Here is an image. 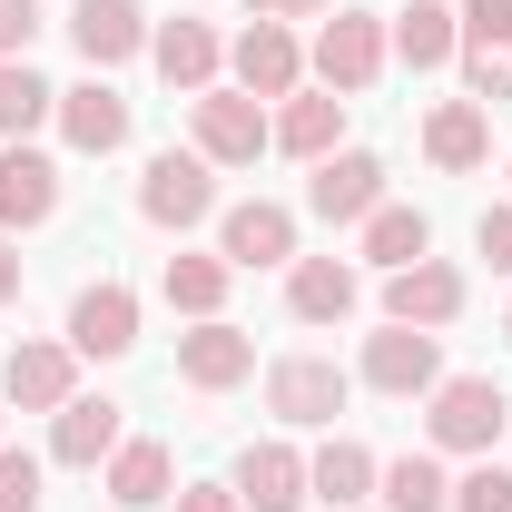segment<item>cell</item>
Here are the masks:
<instances>
[{
  "label": "cell",
  "mask_w": 512,
  "mask_h": 512,
  "mask_svg": "<svg viewBox=\"0 0 512 512\" xmlns=\"http://www.w3.org/2000/svg\"><path fill=\"white\" fill-rule=\"evenodd\" d=\"M503 424H512V394L493 375H444V384H434V414H424L434 453H493Z\"/></svg>",
  "instance_id": "6da1fadb"
},
{
  "label": "cell",
  "mask_w": 512,
  "mask_h": 512,
  "mask_svg": "<svg viewBox=\"0 0 512 512\" xmlns=\"http://www.w3.org/2000/svg\"><path fill=\"white\" fill-rule=\"evenodd\" d=\"M168 444H119L109 453V503H128V512H148V503H168Z\"/></svg>",
  "instance_id": "484cf974"
},
{
  "label": "cell",
  "mask_w": 512,
  "mask_h": 512,
  "mask_svg": "<svg viewBox=\"0 0 512 512\" xmlns=\"http://www.w3.org/2000/svg\"><path fill=\"white\" fill-rule=\"evenodd\" d=\"M207 207H217L207 158H197V148H158V158H148V178H138V217H148V227H197Z\"/></svg>",
  "instance_id": "3957f363"
},
{
  "label": "cell",
  "mask_w": 512,
  "mask_h": 512,
  "mask_svg": "<svg viewBox=\"0 0 512 512\" xmlns=\"http://www.w3.org/2000/svg\"><path fill=\"white\" fill-rule=\"evenodd\" d=\"M40 119H60V89L30 60H0V138H30Z\"/></svg>",
  "instance_id": "4316f807"
},
{
  "label": "cell",
  "mask_w": 512,
  "mask_h": 512,
  "mask_svg": "<svg viewBox=\"0 0 512 512\" xmlns=\"http://www.w3.org/2000/svg\"><path fill=\"white\" fill-rule=\"evenodd\" d=\"M227 60H237V89L247 99H296V79H306V50H296L286 20H247Z\"/></svg>",
  "instance_id": "52a82bcc"
},
{
  "label": "cell",
  "mask_w": 512,
  "mask_h": 512,
  "mask_svg": "<svg viewBox=\"0 0 512 512\" xmlns=\"http://www.w3.org/2000/svg\"><path fill=\"white\" fill-rule=\"evenodd\" d=\"M306 207H316L325 227H365V217L384 207V158H365V148L316 158V188H306Z\"/></svg>",
  "instance_id": "ba28073f"
},
{
  "label": "cell",
  "mask_w": 512,
  "mask_h": 512,
  "mask_svg": "<svg viewBox=\"0 0 512 512\" xmlns=\"http://www.w3.org/2000/svg\"><path fill=\"white\" fill-rule=\"evenodd\" d=\"M188 119H197V158L207 168H256V148H276V119L256 109L247 89H197Z\"/></svg>",
  "instance_id": "7a4b0ae2"
},
{
  "label": "cell",
  "mask_w": 512,
  "mask_h": 512,
  "mask_svg": "<svg viewBox=\"0 0 512 512\" xmlns=\"http://www.w3.org/2000/svg\"><path fill=\"white\" fill-rule=\"evenodd\" d=\"M365 256H375L384 276L414 266V256H434V217H424V207H375V217H365Z\"/></svg>",
  "instance_id": "d4e9b609"
},
{
  "label": "cell",
  "mask_w": 512,
  "mask_h": 512,
  "mask_svg": "<svg viewBox=\"0 0 512 512\" xmlns=\"http://www.w3.org/2000/svg\"><path fill=\"white\" fill-rule=\"evenodd\" d=\"M286 306H296L306 325H345V316H355V266H345V256H296Z\"/></svg>",
  "instance_id": "44dd1931"
},
{
  "label": "cell",
  "mask_w": 512,
  "mask_h": 512,
  "mask_svg": "<svg viewBox=\"0 0 512 512\" xmlns=\"http://www.w3.org/2000/svg\"><path fill=\"white\" fill-rule=\"evenodd\" d=\"M148 60H158V79H168V89H217V60H227V50H217V30H207V20H158V30H148Z\"/></svg>",
  "instance_id": "9a60e30c"
},
{
  "label": "cell",
  "mask_w": 512,
  "mask_h": 512,
  "mask_svg": "<svg viewBox=\"0 0 512 512\" xmlns=\"http://www.w3.org/2000/svg\"><path fill=\"white\" fill-rule=\"evenodd\" d=\"M227 276H237V266H227V256H168V276H158V296H168V306H178V316H217V306H227Z\"/></svg>",
  "instance_id": "cb8c5ba5"
},
{
  "label": "cell",
  "mask_w": 512,
  "mask_h": 512,
  "mask_svg": "<svg viewBox=\"0 0 512 512\" xmlns=\"http://www.w3.org/2000/svg\"><path fill=\"white\" fill-rule=\"evenodd\" d=\"M138 345V296H128L119 276H99V286H79V306H69V355H128Z\"/></svg>",
  "instance_id": "9c48e42d"
},
{
  "label": "cell",
  "mask_w": 512,
  "mask_h": 512,
  "mask_svg": "<svg viewBox=\"0 0 512 512\" xmlns=\"http://www.w3.org/2000/svg\"><path fill=\"white\" fill-rule=\"evenodd\" d=\"M69 40H79L89 69H119V60L148 50V10H138V0H79V10H69Z\"/></svg>",
  "instance_id": "7c38bea8"
},
{
  "label": "cell",
  "mask_w": 512,
  "mask_h": 512,
  "mask_svg": "<svg viewBox=\"0 0 512 512\" xmlns=\"http://www.w3.org/2000/svg\"><path fill=\"white\" fill-rule=\"evenodd\" d=\"M463 79L473 99H512V40H463Z\"/></svg>",
  "instance_id": "f546056e"
},
{
  "label": "cell",
  "mask_w": 512,
  "mask_h": 512,
  "mask_svg": "<svg viewBox=\"0 0 512 512\" xmlns=\"http://www.w3.org/2000/svg\"><path fill=\"white\" fill-rule=\"evenodd\" d=\"M50 207H60V168L10 138V148H0V227H40Z\"/></svg>",
  "instance_id": "d6986e66"
},
{
  "label": "cell",
  "mask_w": 512,
  "mask_h": 512,
  "mask_svg": "<svg viewBox=\"0 0 512 512\" xmlns=\"http://www.w3.org/2000/svg\"><path fill=\"white\" fill-rule=\"evenodd\" d=\"M503 335H512V316H503Z\"/></svg>",
  "instance_id": "ab89813d"
},
{
  "label": "cell",
  "mask_w": 512,
  "mask_h": 512,
  "mask_svg": "<svg viewBox=\"0 0 512 512\" xmlns=\"http://www.w3.org/2000/svg\"><path fill=\"white\" fill-rule=\"evenodd\" d=\"M453 512H512V473H503V463L463 473V483H453Z\"/></svg>",
  "instance_id": "4dcf8cb0"
},
{
  "label": "cell",
  "mask_w": 512,
  "mask_h": 512,
  "mask_svg": "<svg viewBox=\"0 0 512 512\" xmlns=\"http://www.w3.org/2000/svg\"><path fill=\"white\" fill-rule=\"evenodd\" d=\"M375 483H384V512H453V483H444V463H434V453L384 463Z\"/></svg>",
  "instance_id": "f1b7e54d"
},
{
  "label": "cell",
  "mask_w": 512,
  "mask_h": 512,
  "mask_svg": "<svg viewBox=\"0 0 512 512\" xmlns=\"http://www.w3.org/2000/svg\"><path fill=\"white\" fill-rule=\"evenodd\" d=\"M60 138L79 148V158H109V148H128V99L89 69L79 89H60Z\"/></svg>",
  "instance_id": "8fae6325"
},
{
  "label": "cell",
  "mask_w": 512,
  "mask_h": 512,
  "mask_svg": "<svg viewBox=\"0 0 512 512\" xmlns=\"http://www.w3.org/2000/svg\"><path fill=\"white\" fill-rule=\"evenodd\" d=\"M375 473H384L375 453H365V444H345V434H335V444H325L316 463H306V493H316L325 512H345V503H365V493H375Z\"/></svg>",
  "instance_id": "603a6c76"
},
{
  "label": "cell",
  "mask_w": 512,
  "mask_h": 512,
  "mask_svg": "<svg viewBox=\"0 0 512 512\" xmlns=\"http://www.w3.org/2000/svg\"><path fill=\"white\" fill-rule=\"evenodd\" d=\"M463 316V266H444V256H414V266H394L384 276V325H453Z\"/></svg>",
  "instance_id": "5b68a950"
},
{
  "label": "cell",
  "mask_w": 512,
  "mask_h": 512,
  "mask_svg": "<svg viewBox=\"0 0 512 512\" xmlns=\"http://www.w3.org/2000/svg\"><path fill=\"white\" fill-rule=\"evenodd\" d=\"M10 296H20V256L0 247V306H10Z\"/></svg>",
  "instance_id": "74e56055"
},
{
  "label": "cell",
  "mask_w": 512,
  "mask_h": 512,
  "mask_svg": "<svg viewBox=\"0 0 512 512\" xmlns=\"http://www.w3.org/2000/svg\"><path fill=\"white\" fill-rule=\"evenodd\" d=\"M394 50H404L414 69H444L453 50H463V20H453L444 0H414V10L394 20Z\"/></svg>",
  "instance_id": "83f0119b"
},
{
  "label": "cell",
  "mask_w": 512,
  "mask_h": 512,
  "mask_svg": "<svg viewBox=\"0 0 512 512\" xmlns=\"http://www.w3.org/2000/svg\"><path fill=\"white\" fill-rule=\"evenodd\" d=\"M0 512H40V463L0 444Z\"/></svg>",
  "instance_id": "1f68e13d"
},
{
  "label": "cell",
  "mask_w": 512,
  "mask_h": 512,
  "mask_svg": "<svg viewBox=\"0 0 512 512\" xmlns=\"http://www.w3.org/2000/svg\"><path fill=\"white\" fill-rule=\"evenodd\" d=\"M365 384H375V394H434V384H444L434 335H424V325H384V335H365Z\"/></svg>",
  "instance_id": "30bf717a"
},
{
  "label": "cell",
  "mask_w": 512,
  "mask_h": 512,
  "mask_svg": "<svg viewBox=\"0 0 512 512\" xmlns=\"http://www.w3.org/2000/svg\"><path fill=\"white\" fill-rule=\"evenodd\" d=\"M178 512H247V503H237V483H188Z\"/></svg>",
  "instance_id": "d590c367"
},
{
  "label": "cell",
  "mask_w": 512,
  "mask_h": 512,
  "mask_svg": "<svg viewBox=\"0 0 512 512\" xmlns=\"http://www.w3.org/2000/svg\"><path fill=\"white\" fill-rule=\"evenodd\" d=\"M30 30H40V0H0V60H20Z\"/></svg>",
  "instance_id": "836d02e7"
},
{
  "label": "cell",
  "mask_w": 512,
  "mask_h": 512,
  "mask_svg": "<svg viewBox=\"0 0 512 512\" xmlns=\"http://www.w3.org/2000/svg\"><path fill=\"white\" fill-rule=\"evenodd\" d=\"M178 375H188L197 394H227V384H247V375H256V345H247L227 316H207L197 335H178Z\"/></svg>",
  "instance_id": "5bb4252c"
},
{
  "label": "cell",
  "mask_w": 512,
  "mask_h": 512,
  "mask_svg": "<svg viewBox=\"0 0 512 512\" xmlns=\"http://www.w3.org/2000/svg\"><path fill=\"white\" fill-rule=\"evenodd\" d=\"M473 247H483V256H493V266L512 276V207H483V227H473Z\"/></svg>",
  "instance_id": "e575fe53"
},
{
  "label": "cell",
  "mask_w": 512,
  "mask_h": 512,
  "mask_svg": "<svg viewBox=\"0 0 512 512\" xmlns=\"http://www.w3.org/2000/svg\"><path fill=\"white\" fill-rule=\"evenodd\" d=\"M345 512H365V503H345Z\"/></svg>",
  "instance_id": "f35d334b"
},
{
  "label": "cell",
  "mask_w": 512,
  "mask_h": 512,
  "mask_svg": "<svg viewBox=\"0 0 512 512\" xmlns=\"http://www.w3.org/2000/svg\"><path fill=\"white\" fill-rule=\"evenodd\" d=\"M306 10H325V0H256V20H306Z\"/></svg>",
  "instance_id": "8d00e7d4"
},
{
  "label": "cell",
  "mask_w": 512,
  "mask_h": 512,
  "mask_svg": "<svg viewBox=\"0 0 512 512\" xmlns=\"http://www.w3.org/2000/svg\"><path fill=\"white\" fill-rule=\"evenodd\" d=\"M217 256H227V266H286V256H296V217L266 207V197H247V207H227Z\"/></svg>",
  "instance_id": "2e32d148"
},
{
  "label": "cell",
  "mask_w": 512,
  "mask_h": 512,
  "mask_svg": "<svg viewBox=\"0 0 512 512\" xmlns=\"http://www.w3.org/2000/svg\"><path fill=\"white\" fill-rule=\"evenodd\" d=\"M375 69H384V20L375 10H335L316 30V79L335 99H355V89H375Z\"/></svg>",
  "instance_id": "277c9868"
},
{
  "label": "cell",
  "mask_w": 512,
  "mask_h": 512,
  "mask_svg": "<svg viewBox=\"0 0 512 512\" xmlns=\"http://www.w3.org/2000/svg\"><path fill=\"white\" fill-rule=\"evenodd\" d=\"M335 138H345V99H335V89H316V99L296 89V99L276 109V148H286V158H335Z\"/></svg>",
  "instance_id": "7402d4cb"
},
{
  "label": "cell",
  "mask_w": 512,
  "mask_h": 512,
  "mask_svg": "<svg viewBox=\"0 0 512 512\" xmlns=\"http://www.w3.org/2000/svg\"><path fill=\"white\" fill-rule=\"evenodd\" d=\"M266 414H276V424H335V414H345V365H325V355L266 365Z\"/></svg>",
  "instance_id": "8992f818"
},
{
  "label": "cell",
  "mask_w": 512,
  "mask_h": 512,
  "mask_svg": "<svg viewBox=\"0 0 512 512\" xmlns=\"http://www.w3.org/2000/svg\"><path fill=\"white\" fill-rule=\"evenodd\" d=\"M0 384H10L20 414H60L69 394H79V355H69V345H10Z\"/></svg>",
  "instance_id": "4fadbf2b"
},
{
  "label": "cell",
  "mask_w": 512,
  "mask_h": 512,
  "mask_svg": "<svg viewBox=\"0 0 512 512\" xmlns=\"http://www.w3.org/2000/svg\"><path fill=\"white\" fill-rule=\"evenodd\" d=\"M237 503L247 512H296L306 503V453L296 444H247L237 453Z\"/></svg>",
  "instance_id": "e0dca14e"
},
{
  "label": "cell",
  "mask_w": 512,
  "mask_h": 512,
  "mask_svg": "<svg viewBox=\"0 0 512 512\" xmlns=\"http://www.w3.org/2000/svg\"><path fill=\"white\" fill-rule=\"evenodd\" d=\"M50 453L79 463V473H99V463L119 453V404H109V394H69L60 424H50Z\"/></svg>",
  "instance_id": "ac0fdd59"
},
{
  "label": "cell",
  "mask_w": 512,
  "mask_h": 512,
  "mask_svg": "<svg viewBox=\"0 0 512 512\" xmlns=\"http://www.w3.org/2000/svg\"><path fill=\"white\" fill-rule=\"evenodd\" d=\"M463 40H512V0H463Z\"/></svg>",
  "instance_id": "d6a6232c"
},
{
  "label": "cell",
  "mask_w": 512,
  "mask_h": 512,
  "mask_svg": "<svg viewBox=\"0 0 512 512\" xmlns=\"http://www.w3.org/2000/svg\"><path fill=\"white\" fill-rule=\"evenodd\" d=\"M424 158L453 168V178L483 168V158H493V119H483V99H444V109L424 119Z\"/></svg>",
  "instance_id": "ffe728a7"
}]
</instances>
